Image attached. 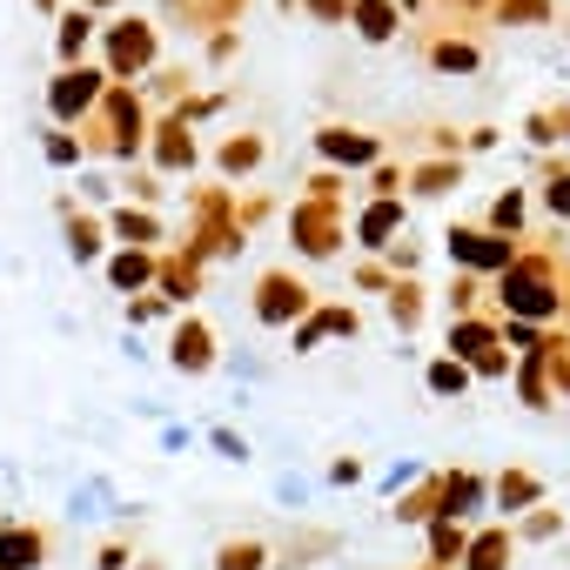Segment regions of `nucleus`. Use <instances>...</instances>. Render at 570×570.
<instances>
[{
	"label": "nucleus",
	"instance_id": "nucleus-26",
	"mask_svg": "<svg viewBox=\"0 0 570 570\" xmlns=\"http://www.w3.org/2000/svg\"><path fill=\"white\" fill-rule=\"evenodd\" d=\"M88 8H115V0H88Z\"/></svg>",
	"mask_w": 570,
	"mask_h": 570
},
{
	"label": "nucleus",
	"instance_id": "nucleus-15",
	"mask_svg": "<svg viewBox=\"0 0 570 570\" xmlns=\"http://www.w3.org/2000/svg\"><path fill=\"white\" fill-rule=\"evenodd\" d=\"M350 21H356L363 41H390V35H396V8H390V0H356Z\"/></svg>",
	"mask_w": 570,
	"mask_h": 570
},
{
	"label": "nucleus",
	"instance_id": "nucleus-7",
	"mask_svg": "<svg viewBox=\"0 0 570 570\" xmlns=\"http://www.w3.org/2000/svg\"><path fill=\"white\" fill-rule=\"evenodd\" d=\"M55 215H61V235H68V255H75V262H101V248H108V235H115V228H108L101 215H88V208H75L68 195L55 202Z\"/></svg>",
	"mask_w": 570,
	"mask_h": 570
},
{
	"label": "nucleus",
	"instance_id": "nucleus-17",
	"mask_svg": "<svg viewBox=\"0 0 570 570\" xmlns=\"http://www.w3.org/2000/svg\"><path fill=\"white\" fill-rule=\"evenodd\" d=\"M262 557H268V550H262L255 537H228V543L215 550V570H262Z\"/></svg>",
	"mask_w": 570,
	"mask_h": 570
},
{
	"label": "nucleus",
	"instance_id": "nucleus-25",
	"mask_svg": "<svg viewBox=\"0 0 570 570\" xmlns=\"http://www.w3.org/2000/svg\"><path fill=\"white\" fill-rule=\"evenodd\" d=\"M35 14H55L61 21V0H35Z\"/></svg>",
	"mask_w": 570,
	"mask_h": 570
},
{
	"label": "nucleus",
	"instance_id": "nucleus-1",
	"mask_svg": "<svg viewBox=\"0 0 570 570\" xmlns=\"http://www.w3.org/2000/svg\"><path fill=\"white\" fill-rule=\"evenodd\" d=\"M148 135H155V121H148V108H141L135 81H108V95L81 115V148H88V155L135 161V155L148 148Z\"/></svg>",
	"mask_w": 570,
	"mask_h": 570
},
{
	"label": "nucleus",
	"instance_id": "nucleus-2",
	"mask_svg": "<svg viewBox=\"0 0 570 570\" xmlns=\"http://www.w3.org/2000/svg\"><path fill=\"white\" fill-rule=\"evenodd\" d=\"M108 81H115L108 68L68 61V68H61L55 81H48V115H55V121H68V128H81V115H88V108H95V101L108 95Z\"/></svg>",
	"mask_w": 570,
	"mask_h": 570
},
{
	"label": "nucleus",
	"instance_id": "nucleus-22",
	"mask_svg": "<svg viewBox=\"0 0 570 570\" xmlns=\"http://www.w3.org/2000/svg\"><path fill=\"white\" fill-rule=\"evenodd\" d=\"M208 443H215V450H222V456H235V463H242V456H248V443H242V436H235V430H215V436H208Z\"/></svg>",
	"mask_w": 570,
	"mask_h": 570
},
{
	"label": "nucleus",
	"instance_id": "nucleus-19",
	"mask_svg": "<svg viewBox=\"0 0 570 570\" xmlns=\"http://www.w3.org/2000/svg\"><path fill=\"white\" fill-rule=\"evenodd\" d=\"M390 228H396V202H376V208L356 222V235H363L370 248H383V242H390Z\"/></svg>",
	"mask_w": 570,
	"mask_h": 570
},
{
	"label": "nucleus",
	"instance_id": "nucleus-5",
	"mask_svg": "<svg viewBox=\"0 0 570 570\" xmlns=\"http://www.w3.org/2000/svg\"><path fill=\"white\" fill-rule=\"evenodd\" d=\"M255 316L268 323V330H282V323H303L309 316V289L289 275V268H268L262 282H255Z\"/></svg>",
	"mask_w": 570,
	"mask_h": 570
},
{
	"label": "nucleus",
	"instance_id": "nucleus-21",
	"mask_svg": "<svg viewBox=\"0 0 570 570\" xmlns=\"http://www.w3.org/2000/svg\"><path fill=\"white\" fill-rule=\"evenodd\" d=\"M316 21H350V0H303Z\"/></svg>",
	"mask_w": 570,
	"mask_h": 570
},
{
	"label": "nucleus",
	"instance_id": "nucleus-18",
	"mask_svg": "<svg viewBox=\"0 0 570 570\" xmlns=\"http://www.w3.org/2000/svg\"><path fill=\"white\" fill-rule=\"evenodd\" d=\"M262 161V135H235V141H222V168L228 175H248Z\"/></svg>",
	"mask_w": 570,
	"mask_h": 570
},
{
	"label": "nucleus",
	"instance_id": "nucleus-6",
	"mask_svg": "<svg viewBox=\"0 0 570 570\" xmlns=\"http://www.w3.org/2000/svg\"><path fill=\"white\" fill-rule=\"evenodd\" d=\"M48 563V530L28 517H0V570H41Z\"/></svg>",
	"mask_w": 570,
	"mask_h": 570
},
{
	"label": "nucleus",
	"instance_id": "nucleus-16",
	"mask_svg": "<svg viewBox=\"0 0 570 570\" xmlns=\"http://www.w3.org/2000/svg\"><path fill=\"white\" fill-rule=\"evenodd\" d=\"M41 155H48V161H55V168H75V161H81V155H88V148H81V135H75V128H68V121H55V128H48V135H41Z\"/></svg>",
	"mask_w": 570,
	"mask_h": 570
},
{
	"label": "nucleus",
	"instance_id": "nucleus-9",
	"mask_svg": "<svg viewBox=\"0 0 570 570\" xmlns=\"http://www.w3.org/2000/svg\"><path fill=\"white\" fill-rule=\"evenodd\" d=\"M168 363H175V370H188V376L215 370V330H208L202 316H188V323L175 330V343H168Z\"/></svg>",
	"mask_w": 570,
	"mask_h": 570
},
{
	"label": "nucleus",
	"instance_id": "nucleus-4",
	"mask_svg": "<svg viewBox=\"0 0 570 570\" xmlns=\"http://www.w3.org/2000/svg\"><path fill=\"white\" fill-rule=\"evenodd\" d=\"M289 235H296V248L303 255H336V242H343V215H336V202L330 195H309V202H296V215H289Z\"/></svg>",
	"mask_w": 570,
	"mask_h": 570
},
{
	"label": "nucleus",
	"instance_id": "nucleus-12",
	"mask_svg": "<svg viewBox=\"0 0 570 570\" xmlns=\"http://www.w3.org/2000/svg\"><path fill=\"white\" fill-rule=\"evenodd\" d=\"M155 282H161V296H168V303H188V296L202 289V255H195V248H181V255H161Z\"/></svg>",
	"mask_w": 570,
	"mask_h": 570
},
{
	"label": "nucleus",
	"instance_id": "nucleus-24",
	"mask_svg": "<svg viewBox=\"0 0 570 570\" xmlns=\"http://www.w3.org/2000/svg\"><path fill=\"white\" fill-rule=\"evenodd\" d=\"M95 570H128V543H108V550H101V563H95Z\"/></svg>",
	"mask_w": 570,
	"mask_h": 570
},
{
	"label": "nucleus",
	"instance_id": "nucleus-13",
	"mask_svg": "<svg viewBox=\"0 0 570 570\" xmlns=\"http://www.w3.org/2000/svg\"><path fill=\"white\" fill-rule=\"evenodd\" d=\"M316 148H323L330 161H376V141H370V135H356V128H323V135H316Z\"/></svg>",
	"mask_w": 570,
	"mask_h": 570
},
{
	"label": "nucleus",
	"instance_id": "nucleus-20",
	"mask_svg": "<svg viewBox=\"0 0 570 570\" xmlns=\"http://www.w3.org/2000/svg\"><path fill=\"white\" fill-rule=\"evenodd\" d=\"M450 248H456V255H463V262H503V255H510V248H503V242H483V235H456V242H450Z\"/></svg>",
	"mask_w": 570,
	"mask_h": 570
},
{
	"label": "nucleus",
	"instance_id": "nucleus-3",
	"mask_svg": "<svg viewBox=\"0 0 570 570\" xmlns=\"http://www.w3.org/2000/svg\"><path fill=\"white\" fill-rule=\"evenodd\" d=\"M101 48H108V75L115 81H135V75H148L155 68V21H141V14H128V21H115V28H101Z\"/></svg>",
	"mask_w": 570,
	"mask_h": 570
},
{
	"label": "nucleus",
	"instance_id": "nucleus-14",
	"mask_svg": "<svg viewBox=\"0 0 570 570\" xmlns=\"http://www.w3.org/2000/svg\"><path fill=\"white\" fill-rule=\"evenodd\" d=\"M108 228H115V242H141V248H155V242H161V222H155L148 208H115V215H108Z\"/></svg>",
	"mask_w": 570,
	"mask_h": 570
},
{
	"label": "nucleus",
	"instance_id": "nucleus-23",
	"mask_svg": "<svg viewBox=\"0 0 570 570\" xmlns=\"http://www.w3.org/2000/svg\"><path fill=\"white\" fill-rule=\"evenodd\" d=\"M430 383H436V390H463V370H456V363H436V376H430Z\"/></svg>",
	"mask_w": 570,
	"mask_h": 570
},
{
	"label": "nucleus",
	"instance_id": "nucleus-8",
	"mask_svg": "<svg viewBox=\"0 0 570 570\" xmlns=\"http://www.w3.org/2000/svg\"><path fill=\"white\" fill-rule=\"evenodd\" d=\"M148 161H155L161 175H181V168H195V135H188V115H168V121H155V135H148Z\"/></svg>",
	"mask_w": 570,
	"mask_h": 570
},
{
	"label": "nucleus",
	"instance_id": "nucleus-10",
	"mask_svg": "<svg viewBox=\"0 0 570 570\" xmlns=\"http://www.w3.org/2000/svg\"><path fill=\"white\" fill-rule=\"evenodd\" d=\"M155 268H161V255H155V248H141V242H121V255H108V282H115L121 296L148 289V282H155Z\"/></svg>",
	"mask_w": 570,
	"mask_h": 570
},
{
	"label": "nucleus",
	"instance_id": "nucleus-11",
	"mask_svg": "<svg viewBox=\"0 0 570 570\" xmlns=\"http://www.w3.org/2000/svg\"><path fill=\"white\" fill-rule=\"evenodd\" d=\"M95 35H101V21H95V8H88V0H81V8H61V35H55V55H61V68H68V61H81Z\"/></svg>",
	"mask_w": 570,
	"mask_h": 570
}]
</instances>
